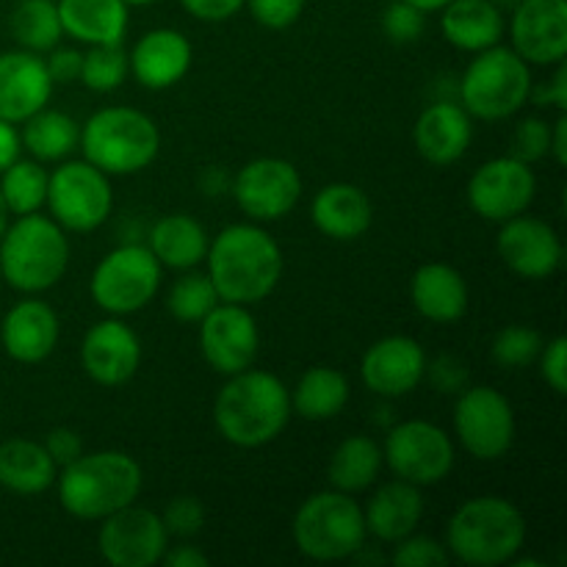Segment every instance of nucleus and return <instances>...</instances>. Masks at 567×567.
I'll return each mask as SVG.
<instances>
[{"instance_id": "f257e3e1", "label": "nucleus", "mask_w": 567, "mask_h": 567, "mask_svg": "<svg viewBox=\"0 0 567 567\" xmlns=\"http://www.w3.org/2000/svg\"><path fill=\"white\" fill-rule=\"evenodd\" d=\"M208 277L221 302L255 305L282 277V252L258 225H230L208 247Z\"/></svg>"}, {"instance_id": "49530a36", "label": "nucleus", "mask_w": 567, "mask_h": 567, "mask_svg": "<svg viewBox=\"0 0 567 567\" xmlns=\"http://www.w3.org/2000/svg\"><path fill=\"white\" fill-rule=\"evenodd\" d=\"M81 64H83V55L78 53V50L59 48V44L50 50L48 61H44V66H48V75L53 83L78 81V78H81Z\"/></svg>"}, {"instance_id": "423d86ee", "label": "nucleus", "mask_w": 567, "mask_h": 567, "mask_svg": "<svg viewBox=\"0 0 567 567\" xmlns=\"http://www.w3.org/2000/svg\"><path fill=\"white\" fill-rule=\"evenodd\" d=\"M78 147L83 150V161L105 175H136L158 155L161 133L144 111L111 105L89 116Z\"/></svg>"}, {"instance_id": "864d4df0", "label": "nucleus", "mask_w": 567, "mask_h": 567, "mask_svg": "<svg viewBox=\"0 0 567 567\" xmlns=\"http://www.w3.org/2000/svg\"><path fill=\"white\" fill-rule=\"evenodd\" d=\"M548 153L554 155V161H557L559 166H565L567 161V116L559 114V120L554 122L551 127V150Z\"/></svg>"}, {"instance_id": "603ef678", "label": "nucleus", "mask_w": 567, "mask_h": 567, "mask_svg": "<svg viewBox=\"0 0 567 567\" xmlns=\"http://www.w3.org/2000/svg\"><path fill=\"white\" fill-rule=\"evenodd\" d=\"M161 563L169 567H208V557L203 551H197L194 546H175L172 551L166 548Z\"/></svg>"}, {"instance_id": "c756f323", "label": "nucleus", "mask_w": 567, "mask_h": 567, "mask_svg": "<svg viewBox=\"0 0 567 567\" xmlns=\"http://www.w3.org/2000/svg\"><path fill=\"white\" fill-rule=\"evenodd\" d=\"M55 460L50 457L44 443L14 441L0 443V487L20 496H37L55 485Z\"/></svg>"}, {"instance_id": "a19ab883", "label": "nucleus", "mask_w": 567, "mask_h": 567, "mask_svg": "<svg viewBox=\"0 0 567 567\" xmlns=\"http://www.w3.org/2000/svg\"><path fill=\"white\" fill-rule=\"evenodd\" d=\"M391 559L399 567H446L452 563V554L446 551V546L432 540V537L408 535L404 540H399Z\"/></svg>"}, {"instance_id": "4be33fe9", "label": "nucleus", "mask_w": 567, "mask_h": 567, "mask_svg": "<svg viewBox=\"0 0 567 567\" xmlns=\"http://www.w3.org/2000/svg\"><path fill=\"white\" fill-rule=\"evenodd\" d=\"M192 66V42L175 28H155L144 33L127 55V70L142 86L169 89L183 81Z\"/></svg>"}, {"instance_id": "bb28decb", "label": "nucleus", "mask_w": 567, "mask_h": 567, "mask_svg": "<svg viewBox=\"0 0 567 567\" xmlns=\"http://www.w3.org/2000/svg\"><path fill=\"white\" fill-rule=\"evenodd\" d=\"M424 515V498L415 485L404 480H393L382 485L371 496L369 507L363 509L365 529L382 543H399L413 535L415 526Z\"/></svg>"}, {"instance_id": "a211bd4d", "label": "nucleus", "mask_w": 567, "mask_h": 567, "mask_svg": "<svg viewBox=\"0 0 567 567\" xmlns=\"http://www.w3.org/2000/svg\"><path fill=\"white\" fill-rule=\"evenodd\" d=\"M502 225L496 249L515 275L526 280H546L563 266V241L551 225L524 214Z\"/></svg>"}, {"instance_id": "8fccbe9b", "label": "nucleus", "mask_w": 567, "mask_h": 567, "mask_svg": "<svg viewBox=\"0 0 567 567\" xmlns=\"http://www.w3.org/2000/svg\"><path fill=\"white\" fill-rule=\"evenodd\" d=\"M535 100H537V105H554V109H559V114H565L567 111V66H565V61H559L557 64V75L548 81V86L537 89Z\"/></svg>"}, {"instance_id": "7c9ffc66", "label": "nucleus", "mask_w": 567, "mask_h": 567, "mask_svg": "<svg viewBox=\"0 0 567 567\" xmlns=\"http://www.w3.org/2000/svg\"><path fill=\"white\" fill-rule=\"evenodd\" d=\"M147 247L158 258L161 266L186 271L203 264L210 241L208 233H205V227L197 219L186 214H172L155 221L153 230H150Z\"/></svg>"}, {"instance_id": "de8ad7c7", "label": "nucleus", "mask_w": 567, "mask_h": 567, "mask_svg": "<svg viewBox=\"0 0 567 567\" xmlns=\"http://www.w3.org/2000/svg\"><path fill=\"white\" fill-rule=\"evenodd\" d=\"M44 449L55 460V465H70L72 460H78L83 454V443L78 437V432L66 430V426H59V430L50 432Z\"/></svg>"}, {"instance_id": "72a5a7b5", "label": "nucleus", "mask_w": 567, "mask_h": 567, "mask_svg": "<svg viewBox=\"0 0 567 567\" xmlns=\"http://www.w3.org/2000/svg\"><path fill=\"white\" fill-rule=\"evenodd\" d=\"M20 142L25 144L28 153L39 161H61L78 150L81 142V125L64 111L42 109L25 120Z\"/></svg>"}, {"instance_id": "e433bc0d", "label": "nucleus", "mask_w": 567, "mask_h": 567, "mask_svg": "<svg viewBox=\"0 0 567 567\" xmlns=\"http://www.w3.org/2000/svg\"><path fill=\"white\" fill-rule=\"evenodd\" d=\"M219 302L221 299L214 282L203 271H188V275L177 277L175 286L169 288V297H166V308L183 324H199Z\"/></svg>"}, {"instance_id": "37998d69", "label": "nucleus", "mask_w": 567, "mask_h": 567, "mask_svg": "<svg viewBox=\"0 0 567 567\" xmlns=\"http://www.w3.org/2000/svg\"><path fill=\"white\" fill-rule=\"evenodd\" d=\"M161 520H164V526H166V532H169V535L192 537V535H197L199 529H203L205 509H203V504H199L194 496H177V498H172L169 504H166Z\"/></svg>"}, {"instance_id": "ddd939ff", "label": "nucleus", "mask_w": 567, "mask_h": 567, "mask_svg": "<svg viewBox=\"0 0 567 567\" xmlns=\"http://www.w3.org/2000/svg\"><path fill=\"white\" fill-rule=\"evenodd\" d=\"M97 546L105 563L114 567H153L169 548V532L161 515L131 504L103 518Z\"/></svg>"}, {"instance_id": "2f4dec72", "label": "nucleus", "mask_w": 567, "mask_h": 567, "mask_svg": "<svg viewBox=\"0 0 567 567\" xmlns=\"http://www.w3.org/2000/svg\"><path fill=\"white\" fill-rule=\"evenodd\" d=\"M349 380L338 369L316 365L305 371L291 393V413H299L308 421H330L347 408Z\"/></svg>"}, {"instance_id": "412c9836", "label": "nucleus", "mask_w": 567, "mask_h": 567, "mask_svg": "<svg viewBox=\"0 0 567 567\" xmlns=\"http://www.w3.org/2000/svg\"><path fill=\"white\" fill-rule=\"evenodd\" d=\"M55 83L50 81L44 59L31 50L0 53V120L25 122L48 105Z\"/></svg>"}, {"instance_id": "c03bdc74", "label": "nucleus", "mask_w": 567, "mask_h": 567, "mask_svg": "<svg viewBox=\"0 0 567 567\" xmlns=\"http://www.w3.org/2000/svg\"><path fill=\"white\" fill-rule=\"evenodd\" d=\"M252 11L255 20L271 31H282V28L293 25L302 17L305 3L308 0H244Z\"/></svg>"}, {"instance_id": "6ab92c4d", "label": "nucleus", "mask_w": 567, "mask_h": 567, "mask_svg": "<svg viewBox=\"0 0 567 567\" xmlns=\"http://www.w3.org/2000/svg\"><path fill=\"white\" fill-rule=\"evenodd\" d=\"M426 371V354L419 341L408 336H388L369 347L360 363V377L365 388L377 396H408L419 388Z\"/></svg>"}, {"instance_id": "f3484780", "label": "nucleus", "mask_w": 567, "mask_h": 567, "mask_svg": "<svg viewBox=\"0 0 567 567\" xmlns=\"http://www.w3.org/2000/svg\"><path fill=\"white\" fill-rule=\"evenodd\" d=\"M513 50L526 64H559L567 55V0H520L509 22Z\"/></svg>"}, {"instance_id": "1a4fd4ad", "label": "nucleus", "mask_w": 567, "mask_h": 567, "mask_svg": "<svg viewBox=\"0 0 567 567\" xmlns=\"http://www.w3.org/2000/svg\"><path fill=\"white\" fill-rule=\"evenodd\" d=\"M161 269L150 247L144 244H125L105 255L94 269L89 291L97 308L105 313L127 316L142 310L158 293Z\"/></svg>"}, {"instance_id": "aec40b11", "label": "nucleus", "mask_w": 567, "mask_h": 567, "mask_svg": "<svg viewBox=\"0 0 567 567\" xmlns=\"http://www.w3.org/2000/svg\"><path fill=\"white\" fill-rule=\"evenodd\" d=\"M81 363L97 385H125L142 363V343L125 321L105 319L83 338Z\"/></svg>"}, {"instance_id": "393cba45", "label": "nucleus", "mask_w": 567, "mask_h": 567, "mask_svg": "<svg viewBox=\"0 0 567 567\" xmlns=\"http://www.w3.org/2000/svg\"><path fill=\"white\" fill-rule=\"evenodd\" d=\"M310 216L313 225L332 241H354L371 227L374 208L363 188L352 183H330L313 197Z\"/></svg>"}, {"instance_id": "4d7b16f0", "label": "nucleus", "mask_w": 567, "mask_h": 567, "mask_svg": "<svg viewBox=\"0 0 567 567\" xmlns=\"http://www.w3.org/2000/svg\"><path fill=\"white\" fill-rule=\"evenodd\" d=\"M493 3H496L498 9H504V6H509V9H515V6H518L520 0H493Z\"/></svg>"}, {"instance_id": "c9c22d12", "label": "nucleus", "mask_w": 567, "mask_h": 567, "mask_svg": "<svg viewBox=\"0 0 567 567\" xmlns=\"http://www.w3.org/2000/svg\"><path fill=\"white\" fill-rule=\"evenodd\" d=\"M0 194H3L9 214L25 216L37 214L48 199V175L33 161L17 158L9 169L0 172Z\"/></svg>"}, {"instance_id": "13d9d810", "label": "nucleus", "mask_w": 567, "mask_h": 567, "mask_svg": "<svg viewBox=\"0 0 567 567\" xmlns=\"http://www.w3.org/2000/svg\"><path fill=\"white\" fill-rule=\"evenodd\" d=\"M127 6H144V3H155V0H125Z\"/></svg>"}, {"instance_id": "4468645a", "label": "nucleus", "mask_w": 567, "mask_h": 567, "mask_svg": "<svg viewBox=\"0 0 567 567\" xmlns=\"http://www.w3.org/2000/svg\"><path fill=\"white\" fill-rule=\"evenodd\" d=\"M537 192L529 164L504 155L482 164L468 181V205L487 221H507L532 205Z\"/></svg>"}, {"instance_id": "9b49d317", "label": "nucleus", "mask_w": 567, "mask_h": 567, "mask_svg": "<svg viewBox=\"0 0 567 567\" xmlns=\"http://www.w3.org/2000/svg\"><path fill=\"white\" fill-rule=\"evenodd\" d=\"M454 430L471 457L485 463L504 457L515 441L513 404L491 385L468 388L454 408Z\"/></svg>"}, {"instance_id": "b1692460", "label": "nucleus", "mask_w": 567, "mask_h": 567, "mask_svg": "<svg viewBox=\"0 0 567 567\" xmlns=\"http://www.w3.org/2000/svg\"><path fill=\"white\" fill-rule=\"evenodd\" d=\"M474 138L471 114L457 103H432L415 122V147L430 164L449 166L463 158Z\"/></svg>"}, {"instance_id": "20e7f679", "label": "nucleus", "mask_w": 567, "mask_h": 567, "mask_svg": "<svg viewBox=\"0 0 567 567\" xmlns=\"http://www.w3.org/2000/svg\"><path fill=\"white\" fill-rule=\"evenodd\" d=\"M526 543V518L502 496H480L452 515L446 529V551L471 567L513 563Z\"/></svg>"}, {"instance_id": "ea45409f", "label": "nucleus", "mask_w": 567, "mask_h": 567, "mask_svg": "<svg viewBox=\"0 0 567 567\" xmlns=\"http://www.w3.org/2000/svg\"><path fill=\"white\" fill-rule=\"evenodd\" d=\"M424 28H426L424 11L404 3V0H393V3L385 9V14H382V31H385V37L396 44L419 42V39L424 37Z\"/></svg>"}, {"instance_id": "f03ea898", "label": "nucleus", "mask_w": 567, "mask_h": 567, "mask_svg": "<svg viewBox=\"0 0 567 567\" xmlns=\"http://www.w3.org/2000/svg\"><path fill=\"white\" fill-rule=\"evenodd\" d=\"M291 419V393L269 371L247 369L230 377L214 404L219 435L238 449L275 441Z\"/></svg>"}, {"instance_id": "09e8293b", "label": "nucleus", "mask_w": 567, "mask_h": 567, "mask_svg": "<svg viewBox=\"0 0 567 567\" xmlns=\"http://www.w3.org/2000/svg\"><path fill=\"white\" fill-rule=\"evenodd\" d=\"M183 9L192 17L203 22H221L230 20L238 9L244 6V0H181Z\"/></svg>"}, {"instance_id": "a878e982", "label": "nucleus", "mask_w": 567, "mask_h": 567, "mask_svg": "<svg viewBox=\"0 0 567 567\" xmlns=\"http://www.w3.org/2000/svg\"><path fill=\"white\" fill-rule=\"evenodd\" d=\"M413 308L435 324H452L468 310V286L449 264H424L410 282Z\"/></svg>"}, {"instance_id": "c85d7f7f", "label": "nucleus", "mask_w": 567, "mask_h": 567, "mask_svg": "<svg viewBox=\"0 0 567 567\" xmlns=\"http://www.w3.org/2000/svg\"><path fill=\"white\" fill-rule=\"evenodd\" d=\"M61 31L86 44H120L127 33L125 0H59Z\"/></svg>"}, {"instance_id": "9d476101", "label": "nucleus", "mask_w": 567, "mask_h": 567, "mask_svg": "<svg viewBox=\"0 0 567 567\" xmlns=\"http://www.w3.org/2000/svg\"><path fill=\"white\" fill-rule=\"evenodd\" d=\"M50 214L64 230L92 233L109 219L114 194L105 172L89 161H70L48 175Z\"/></svg>"}, {"instance_id": "5fc2aeb1", "label": "nucleus", "mask_w": 567, "mask_h": 567, "mask_svg": "<svg viewBox=\"0 0 567 567\" xmlns=\"http://www.w3.org/2000/svg\"><path fill=\"white\" fill-rule=\"evenodd\" d=\"M404 3L415 6V9H421L424 14H430V11H441L443 6L452 3V0H404Z\"/></svg>"}, {"instance_id": "6e6552de", "label": "nucleus", "mask_w": 567, "mask_h": 567, "mask_svg": "<svg viewBox=\"0 0 567 567\" xmlns=\"http://www.w3.org/2000/svg\"><path fill=\"white\" fill-rule=\"evenodd\" d=\"M532 97L529 64L513 48L480 50L460 78V100L471 116L485 122L507 120Z\"/></svg>"}, {"instance_id": "f704fd0d", "label": "nucleus", "mask_w": 567, "mask_h": 567, "mask_svg": "<svg viewBox=\"0 0 567 567\" xmlns=\"http://www.w3.org/2000/svg\"><path fill=\"white\" fill-rule=\"evenodd\" d=\"M11 33L31 53H44L64 37L59 20V6L53 0H20L11 11Z\"/></svg>"}, {"instance_id": "cd10ccee", "label": "nucleus", "mask_w": 567, "mask_h": 567, "mask_svg": "<svg viewBox=\"0 0 567 567\" xmlns=\"http://www.w3.org/2000/svg\"><path fill=\"white\" fill-rule=\"evenodd\" d=\"M441 11V31L454 48L480 53L502 42L504 14L493 0H452Z\"/></svg>"}, {"instance_id": "2eb2a0df", "label": "nucleus", "mask_w": 567, "mask_h": 567, "mask_svg": "<svg viewBox=\"0 0 567 567\" xmlns=\"http://www.w3.org/2000/svg\"><path fill=\"white\" fill-rule=\"evenodd\" d=\"M260 336L247 305L219 302L199 321V349L210 369L219 374H238L252 369Z\"/></svg>"}, {"instance_id": "dca6fc26", "label": "nucleus", "mask_w": 567, "mask_h": 567, "mask_svg": "<svg viewBox=\"0 0 567 567\" xmlns=\"http://www.w3.org/2000/svg\"><path fill=\"white\" fill-rule=\"evenodd\" d=\"M233 197L249 219L275 221L297 208L302 177L282 158H255L236 175Z\"/></svg>"}, {"instance_id": "0eeeda50", "label": "nucleus", "mask_w": 567, "mask_h": 567, "mask_svg": "<svg viewBox=\"0 0 567 567\" xmlns=\"http://www.w3.org/2000/svg\"><path fill=\"white\" fill-rule=\"evenodd\" d=\"M291 535L305 557L316 563H338L365 546L369 529H365L363 507L354 502L352 493L332 487L302 502L293 515Z\"/></svg>"}, {"instance_id": "79ce46f5", "label": "nucleus", "mask_w": 567, "mask_h": 567, "mask_svg": "<svg viewBox=\"0 0 567 567\" xmlns=\"http://www.w3.org/2000/svg\"><path fill=\"white\" fill-rule=\"evenodd\" d=\"M548 150H551V127L546 122L529 116V120L515 127L513 158L524 161V164H535V161L546 158Z\"/></svg>"}, {"instance_id": "39448f33", "label": "nucleus", "mask_w": 567, "mask_h": 567, "mask_svg": "<svg viewBox=\"0 0 567 567\" xmlns=\"http://www.w3.org/2000/svg\"><path fill=\"white\" fill-rule=\"evenodd\" d=\"M66 264L70 244L64 227L48 216H17L0 236V277L17 291H48L64 277Z\"/></svg>"}, {"instance_id": "5701e85b", "label": "nucleus", "mask_w": 567, "mask_h": 567, "mask_svg": "<svg viewBox=\"0 0 567 567\" xmlns=\"http://www.w3.org/2000/svg\"><path fill=\"white\" fill-rule=\"evenodd\" d=\"M0 341L17 363H42L59 343V316L39 299H22L6 313Z\"/></svg>"}, {"instance_id": "4c0bfd02", "label": "nucleus", "mask_w": 567, "mask_h": 567, "mask_svg": "<svg viewBox=\"0 0 567 567\" xmlns=\"http://www.w3.org/2000/svg\"><path fill=\"white\" fill-rule=\"evenodd\" d=\"M127 75V53L120 44H92L89 53H83L81 81L92 92H114L122 86Z\"/></svg>"}, {"instance_id": "473e14b6", "label": "nucleus", "mask_w": 567, "mask_h": 567, "mask_svg": "<svg viewBox=\"0 0 567 567\" xmlns=\"http://www.w3.org/2000/svg\"><path fill=\"white\" fill-rule=\"evenodd\" d=\"M382 449L369 435H352L338 443V449L330 457V485L341 493H360L369 491L377 482L382 468Z\"/></svg>"}, {"instance_id": "3c124183", "label": "nucleus", "mask_w": 567, "mask_h": 567, "mask_svg": "<svg viewBox=\"0 0 567 567\" xmlns=\"http://www.w3.org/2000/svg\"><path fill=\"white\" fill-rule=\"evenodd\" d=\"M20 133H17L14 122L0 120V172L9 169L17 158H20Z\"/></svg>"}, {"instance_id": "7ed1b4c3", "label": "nucleus", "mask_w": 567, "mask_h": 567, "mask_svg": "<svg viewBox=\"0 0 567 567\" xmlns=\"http://www.w3.org/2000/svg\"><path fill=\"white\" fill-rule=\"evenodd\" d=\"M142 491V468L125 452L81 454L59 476V502L81 520H103L131 507Z\"/></svg>"}, {"instance_id": "f8f14e48", "label": "nucleus", "mask_w": 567, "mask_h": 567, "mask_svg": "<svg viewBox=\"0 0 567 567\" xmlns=\"http://www.w3.org/2000/svg\"><path fill=\"white\" fill-rule=\"evenodd\" d=\"M382 460L399 480L415 487L437 485L454 465V443L430 421H404L388 435Z\"/></svg>"}, {"instance_id": "a18cd8bd", "label": "nucleus", "mask_w": 567, "mask_h": 567, "mask_svg": "<svg viewBox=\"0 0 567 567\" xmlns=\"http://www.w3.org/2000/svg\"><path fill=\"white\" fill-rule=\"evenodd\" d=\"M540 369L543 380L551 385L554 393L565 396L567 393V338L557 336L548 347L540 352Z\"/></svg>"}, {"instance_id": "58836bf2", "label": "nucleus", "mask_w": 567, "mask_h": 567, "mask_svg": "<svg viewBox=\"0 0 567 567\" xmlns=\"http://www.w3.org/2000/svg\"><path fill=\"white\" fill-rule=\"evenodd\" d=\"M543 338L540 332L532 330V327L513 324L504 327L502 332L493 341V360L504 369H524V365L535 363L543 352Z\"/></svg>"}, {"instance_id": "6e6d98bb", "label": "nucleus", "mask_w": 567, "mask_h": 567, "mask_svg": "<svg viewBox=\"0 0 567 567\" xmlns=\"http://www.w3.org/2000/svg\"><path fill=\"white\" fill-rule=\"evenodd\" d=\"M9 205H6V199H3V194H0V236H3V230L6 227H9Z\"/></svg>"}]
</instances>
